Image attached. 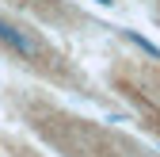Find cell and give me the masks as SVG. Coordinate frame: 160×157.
<instances>
[{
	"label": "cell",
	"instance_id": "6da1fadb",
	"mask_svg": "<svg viewBox=\"0 0 160 157\" xmlns=\"http://www.w3.org/2000/svg\"><path fill=\"white\" fill-rule=\"evenodd\" d=\"M0 42L19 57H42V42L34 35H27L23 27H15L12 19H4V15H0Z\"/></svg>",
	"mask_w": 160,
	"mask_h": 157
}]
</instances>
